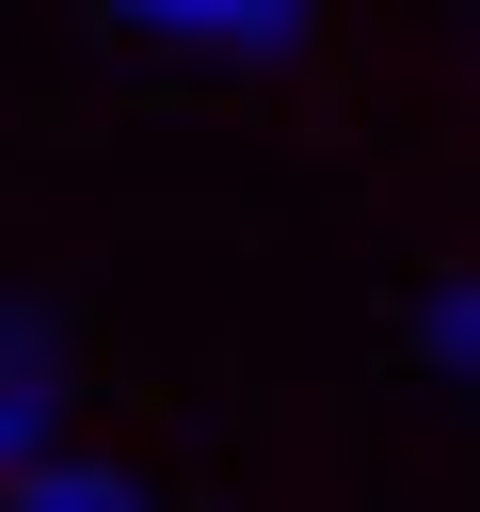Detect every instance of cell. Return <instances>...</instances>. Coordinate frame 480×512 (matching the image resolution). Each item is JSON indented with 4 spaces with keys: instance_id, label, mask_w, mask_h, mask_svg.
Here are the masks:
<instances>
[{
    "instance_id": "1",
    "label": "cell",
    "mask_w": 480,
    "mask_h": 512,
    "mask_svg": "<svg viewBox=\"0 0 480 512\" xmlns=\"http://www.w3.org/2000/svg\"><path fill=\"white\" fill-rule=\"evenodd\" d=\"M112 16H144V32H176V48H224V64H288V48L320 32V0H112Z\"/></svg>"
},
{
    "instance_id": "2",
    "label": "cell",
    "mask_w": 480,
    "mask_h": 512,
    "mask_svg": "<svg viewBox=\"0 0 480 512\" xmlns=\"http://www.w3.org/2000/svg\"><path fill=\"white\" fill-rule=\"evenodd\" d=\"M0 496H16V512H160L128 464H80V448H48V464H32V480H0Z\"/></svg>"
},
{
    "instance_id": "3",
    "label": "cell",
    "mask_w": 480,
    "mask_h": 512,
    "mask_svg": "<svg viewBox=\"0 0 480 512\" xmlns=\"http://www.w3.org/2000/svg\"><path fill=\"white\" fill-rule=\"evenodd\" d=\"M416 352H432L448 384H480V272H448V288L416 304Z\"/></svg>"
},
{
    "instance_id": "4",
    "label": "cell",
    "mask_w": 480,
    "mask_h": 512,
    "mask_svg": "<svg viewBox=\"0 0 480 512\" xmlns=\"http://www.w3.org/2000/svg\"><path fill=\"white\" fill-rule=\"evenodd\" d=\"M48 448H64V384H16L0 368V480H32Z\"/></svg>"
}]
</instances>
